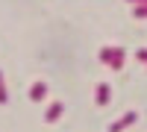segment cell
Wrapping results in <instances>:
<instances>
[{
	"label": "cell",
	"instance_id": "1",
	"mask_svg": "<svg viewBox=\"0 0 147 132\" xmlns=\"http://www.w3.org/2000/svg\"><path fill=\"white\" fill-rule=\"evenodd\" d=\"M124 50L121 47H100V62L109 65L112 70H124Z\"/></svg>",
	"mask_w": 147,
	"mask_h": 132
},
{
	"label": "cell",
	"instance_id": "2",
	"mask_svg": "<svg viewBox=\"0 0 147 132\" xmlns=\"http://www.w3.org/2000/svg\"><path fill=\"white\" fill-rule=\"evenodd\" d=\"M136 121H138V115H136V112H127L124 117H118V121H115L112 126H109V132H124L127 126H132Z\"/></svg>",
	"mask_w": 147,
	"mask_h": 132
},
{
	"label": "cell",
	"instance_id": "5",
	"mask_svg": "<svg viewBox=\"0 0 147 132\" xmlns=\"http://www.w3.org/2000/svg\"><path fill=\"white\" fill-rule=\"evenodd\" d=\"M109 94H112L109 82H100V85L94 88V103H97V106H106V103H109Z\"/></svg>",
	"mask_w": 147,
	"mask_h": 132
},
{
	"label": "cell",
	"instance_id": "4",
	"mask_svg": "<svg viewBox=\"0 0 147 132\" xmlns=\"http://www.w3.org/2000/svg\"><path fill=\"white\" fill-rule=\"evenodd\" d=\"M44 97H47V82H44V79L32 82V85H30V100L38 103V100H44Z\"/></svg>",
	"mask_w": 147,
	"mask_h": 132
},
{
	"label": "cell",
	"instance_id": "8",
	"mask_svg": "<svg viewBox=\"0 0 147 132\" xmlns=\"http://www.w3.org/2000/svg\"><path fill=\"white\" fill-rule=\"evenodd\" d=\"M136 56H138V62H144V65H147V47H141V50H138Z\"/></svg>",
	"mask_w": 147,
	"mask_h": 132
},
{
	"label": "cell",
	"instance_id": "3",
	"mask_svg": "<svg viewBox=\"0 0 147 132\" xmlns=\"http://www.w3.org/2000/svg\"><path fill=\"white\" fill-rule=\"evenodd\" d=\"M62 112H65L62 100H53L50 106H47V112H44V121H47V123H56L59 117H62Z\"/></svg>",
	"mask_w": 147,
	"mask_h": 132
},
{
	"label": "cell",
	"instance_id": "6",
	"mask_svg": "<svg viewBox=\"0 0 147 132\" xmlns=\"http://www.w3.org/2000/svg\"><path fill=\"white\" fill-rule=\"evenodd\" d=\"M9 100V91H6V82H3V74H0V106Z\"/></svg>",
	"mask_w": 147,
	"mask_h": 132
},
{
	"label": "cell",
	"instance_id": "9",
	"mask_svg": "<svg viewBox=\"0 0 147 132\" xmlns=\"http://www.w3.org/2000/svg\"><path fill=\"white\" fill-rule=\"evenodd\" d=\"M129 3H147V0H129Z\"/></svg>",
	"mask_w": 147,
	"mask_h": 132
},
{
	"label": "cell",
	"instance_id": "7",
	"mask_svg": "<svg viewBox=\"0 0 147 132\" xmlns=\"http://www.w3.org/2000/svg\"><path fill=\"white\" fill-rule=\"evenodd\" d=\"M136 18H147V3H141V6H136Z\"/></svg>",
	"mask_w": 147,
	"mask_h": 132
}]
</instances>
